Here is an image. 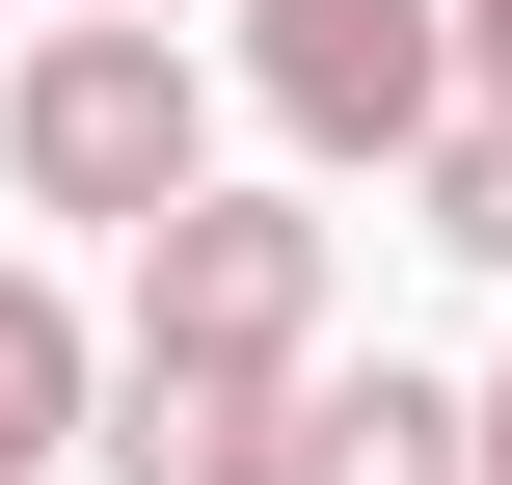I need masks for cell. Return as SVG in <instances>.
Wrapping results in <instances>:
<instances>
[{"label":"cell","mask_w":512,"mask_h":485,"mask_svg":"<svg viewBox=\"0 0 512 485\" xmlns=\"http://www.w3.org/2000/svg\"><path fill=\"white\" fill-rule=\"evenodd\" d=\"M297 485H486V405L405 378V351L378 378H297Z\"/></svg>","instance_id":"cell-5"},{"label":"cell","mask_w":512,"mask_h":485,"mask_svg":"<svg viewBox=\"0 0 512 485\" xmlns=\"http://www.w3.org/2000/svg\"><path fill=\"white\" fill-rule=\"evenodd\" d=\"M243 81L297 162H432L486 81H459V0H243Z\"/></svg>","instance_id":"cell-3"},{"label":"cell","mask_w":512,"mask_h":485,"mask_svg":"<svg viewBox=\"0 0 512 485\" xmlns=\"http://www.w3.org/2000/svg\"><path fill=\"white\" fill-rule=\"evenodd\" d=\"M459 81H486V108H512V0H459Z\"/></svg>","instance_id":"cell-8"},{"label":"cell","mask_w":512,"mask_h":485,"mask_svg":"<svg viewBox=\"0 0 512 485\" xmlns=\"http://www.w3.org/2000/svg\"><path fill=\"white\" fill-rule=\"evenodd\" d=\"M432 243H459V270H512V108H459V135H432Z\"/></svg>","instance_id":"cell-7"},{"label":"cell","mask_w":512,"mask_h":485,"mask_svg":"<svg viewBox=\"0 0 512 485\" xmlns=\"http://www.w3.org/2000/svg\"><path fill=\"white\" fill-rule=\"evenodd\" d=\"M108 485H297V378H108V432H81Z\"/></svg>","instance_id":"cell-4"},{"label":"cell","mask_w":512,"mask_h":485,"mask_svg":"<svg viewBox=\"0 0 512 485\" xmlns=\"http://www.w3.org/2000/svg\"><path fill=\"white\" fill-rule=\"evenodd\" d=\"M135 27H162V0H135Z\"/></svg>","instance_id":"cell-10"},{"label":"cell","mask_w":512,"mask_h":485,"mask_svg":"<svg viewBox=\"0 0 512 485\" xmlns=\"http://www.w3.org/2000/svg\"><path fill=\"white\" fill-rule=\"evenodd\" d=\"M0 189H27V216H81V243H162V216L216 189V81H189V27L81 0V27L0 81Z\"/></svg>","instance_id":"cell-1"},{"label":"cell","mask_w":512,"mask_h":485,"mask_svg":"<svg viewBox=\"0 0 512 485\" xmlns=\"http://www.w3.org/2000/svg\"><path fill=\"white\" fill-rule=\"evenodd\" d=\"M324 270H351V243H324L297 189H189V216L135 243V351H162V378H324Z\"/></svg>","instance_id":"cell-2"},{"label":"cell","mask_w":512,"mask_h":485,"mask_svg":"<svg viewBox=\"0 0 512 485\" xmlns=\"http://www.w3.org/2000/svg\"><path fill=\"white\" fill-rule=\"evenodd\" d=\"M108 378H135V324H81L54 270H0V485L54 459V432H108Z\"/></svg>","instance_id":"cell-6"},{"label":"cell","mask_w":512,"mask_h":485,"mask_svg":"<svg viewBox=\"0 0 512 485\" xmlns=\"http://www.w3.org/2000/svg\"><path fill=\"white\" fill-rule=\"evenodd\" d=\"M486 485H512V378H486Z\"/></svg>","instance_id":"cell-9"}]
</instances>
